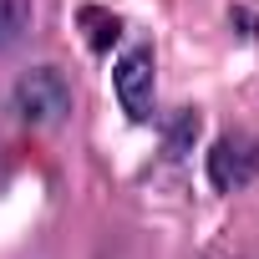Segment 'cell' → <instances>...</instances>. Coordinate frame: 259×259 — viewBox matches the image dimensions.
Masks as SVG:
<instances>
[{"instance_id":"cell-1","label":"cell","mask_w":259,"mask_h":259,"mask_svg":"<svg viewBox=\"0 0 259 259\" xmlns=\"http://www.w3.org/2000/svg\"><path fill=\"white\" fill-rule=\"evenodd\" d=\"M11 112L26 127H56L71 112V81L61 66H31L11 87Z\"/></svg>"},{"instance_id":"cell-2","label":"cell","mask_w":259,"mask_h":259,"mask_svg":"<svg viewBox=\"0 0 259 259\" xmlns=\"http://www.w3.org/2000/svg\"><path fill=\"white\" fill-rule=\"evenodd\" d=\"M112 92H117L122 112L133 122L153 117V107H158V61H153V46H127L112 61Z\"/></svg>"},{"instance_id":"cell-3","label":"cell","mask_w":259,"mask_h":259,"mask_svg":"<svg viewBox=\"0 0 259 259\" xmlns=\"http://www.w3.org/2000/svg\"><path fill=\"white\" fill-rule=\"evenodd\" d=\"M259 178V138L249 133H224L208 148V183L219 193H239Z\"/></svg>"},{"instance_id":"cell-4","label":"cell","mask_w":259,"mask_h":259,"mask_svg":"<svg viewBox=\"0 0 259 259\" xmlns=\"http://www.w3.org/2000/svg\"><path fill=\"white\" fill-rule=\"evenodd\" d=\"M76 21H81V31H87V46H92V51H107V46L122 36V21H117L112 11H102V6H81V16H76Z\"/></svg>"},{"instance_id":"cell-5","label":"cell","mask_w":259,"mask_h":259,"mask_svg":"<svg viewBox=\"0 0 259 259\" xmlns=\"http://www.w3.org/2000/svg\"><path fill=\"white\" fill-rule=\"evenodd\" d=\"M31 21H36V6H31V0H0V51L16 46V41L31 31Z\"/></svg>"},{"instance_id":"cell-6","label":"cell","mask_w":259,"mask_h":259,"mask_svg":"<svg viewBox=\"0 0 259 259\" xmlns=\"http://www.w3.org/2000/svg\"><path fill=\"white\" fill-rule=\"evenodd\" d=\"M193 138H198V112H178L173 117V127H168V158H183L188 148H193Z\"/></svg>"}]
</instances>
